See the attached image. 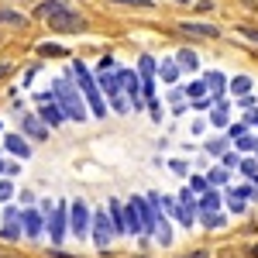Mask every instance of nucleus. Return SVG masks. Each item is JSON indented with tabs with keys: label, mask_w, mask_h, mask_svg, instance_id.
I'll list each match as a JSON object with an SVG mask.
<instances>
[{
	"label": "nucleus",
	"mask_w": 258,
	"mask_h": 258,
	"mask_svg": "<svg viewBox=\"0 0 258 258\" xmlns=\"http://www.w3.org/2000/svg\"><path fill=\"white\" fill-rule=\"evenodd\" d=\"M35 14H38L52 31H66V35H80V31H86V21H83L73 7H62V4H52V0L38 4Z\"/></svg>",
	"instance_id": "1"
},
{
	"label": "nucleus",
	"mask_w": 258,
	"mask_h": 258,
	"mask_svg": "<svg viewBox=\"0 0 258 258\" xmlns=\"http://www.w3.org/2000/svg\"><path fill=\"white\" fill-rule=\"evenodd\" d=\"M73 83H76V90H80L83 103H90L93 117H107V103H103V93H100L97 76L90 73V66H86V62L73 59Z\"/></svg>",
	"instance_id": "2"
},
{
	"label": "nucleus",
	"mask_w": 258,
	"mask_h": 258,
	"mask_svg": "<svg viewBox=\"0 0 258 258\" xmlns=\"http://www.w3.org/2000/svg\"><path fill=\"white\" fill-rule=\"evenodd\" d=\"M52 100H55V107L62 110V117L66 120H83L86 117V107H83V97L80 90H76V83L69 80V76H59V80H52Z\"/></svg>",
	"instance_id": "3"
},
{
	"label": "nucleus",
	"mask_w": 258,
	"mask_h": 258,
	"mask_svg": "<svg viewBox=\"0 0 258 258\" xmlns=\"http://www.w3.org/2000/svg\"><path fill=\"white\" fill-rule=\"evenodd\" d=\"M45 234L52 238V248H59L62 241H66V234H69V203L66 200L55 203L52 214L45 217Z\"/></svg>",
	"instance_id": "4"
},
{
	"label": "nucleus",
	"mask_w": 258,
	"mask_h": 258,
	"mask_svg": "<svg viewBox=\"0 0 258 258\" xmlns=\"http://www.w3.org/2000/svg\"><path fill=\"white\" fill-rule=\"evenodd\" d=\"M97 86H100V93L110 100V110L114 114H127L131 107H127V97H124V90H120V83H117V73L110 69V73H100L97 76Z\"/></svg>",
	"instance_id": "5"
},
{
	"label": "nucleus",
	"mask_w": 258,
	"mask_h": 258,
	"mask_svg": "<svg viewBox=\"0 0 258 258\" xmlns=\"http://www.w3.org/2000/svg\"><path fill=\"white\" fill-rule=\"evenodd\" d=\"M90 238L97 248H107L110 238H114V227L107 220V210H90Z\"/></svg>",
	"instance_id": "6"
},
{
	"label": "nucleus",
	"mask_w": 258,
	"mask_h": 258,
	"mask_svg": "<svg viewBox=\"0 0 258 258\" xmlns=\"http://www.w3.org/2000/svg\"><path fill=\"white\" fill-rule=\"evenodd\" d=\"M21 231H24L28 241H41V234H45V214L38 207H24L21 210Z\"/></svg>",
	"instance_id": "7"
},
{
	"label": "nucleus",
	"mask_w": 258,
	"mask_h": 258,
	"mask_svg": "<svg viewBox=\"0 0 258 258\" xmlns=\"http://www.w3.org/2000/svg\"><path fill=\"white\" fill-rule=\"evenodd\" d=\"M69 231L80 241L90 234V207H86L83 200H73V203H69Z\"/></svg>",
	"instance_id": "8"
},
{
	"label": "nucleus",
	"mask_w": 258,
	"mask_h": 258,
	"mask_svg": "<svg viewBox=\"0 0 258 258\" xmlns=\"http://www.w3.org/2000/svg\"><path fill=\"white\" fill-rule=\"evenodd\" d=\"M4 152L14 155V159H21V162H28L31 159V141L24 138L21 131H7V135H4Z\"/></svg>",
	"instance_id": "9"
},
{
	"label": "nucleus",
	"mask_w": 258,
	"mask_h": 258,
	"mask_svg": "<svg viewBox=\"0 0 258 258\" xmlns=\"http://www.w3.org/2000/svg\"><path fill=\"white\" fill-rule=\"evenodd\" d=\"M21 135L28 141H45L48 138V127L41 124L38 114H21Z\"/></svg>",
	"instance_id": "10"
},
{
	"label": "nucleus",
	"mask_w": 258,
	"mask_h": 258,
	"mask_svg": "<svg viewBox=\"0 0 258 258\" xmlns=\"http://www.w3.org/2000/svg\"><path fill=\"white\" fill-rule=\"evenodd\" d=\"M38 117H41V124H45V127H48V131H52V127H59L62 120V110L59 107H55V100H52V103H48V100H41L38 103Z\"/></svg>",
	"instance_id": "11"
},
{
	"label": "nucleus",
	"mask_w": 258,
	"mask_h": 258,
	"mask_svg": "<svg viewBox=\"0 0 258 258\" xmlns=\"http://www.w3.org/2000/svg\"><path fill=\"white\" fill-rule=\"evenodd\" d=\"M179 28H182L186 35H197V38H217L220 35L217 24H203V21H182Z\"/></svg>",
	"instance_id": "12"
},
{
	"label": "nucleus",
	"mask_w": 258,
	"mask_h": 258,
	"mask_svg": "<svg viewBox=\"0 0 258 258\" xmlns=\"http://www.w3.org/2000/svg\"><path fill=\"white\" fill-rule=\"evenodd\" d=\"M107 220H110L114 234H127V224H124V203H120V200H110V203H107Z\"/></svg>",
	"instance_id": "13"
},
{
	"label": "nucleus",
	"mask_w": 258,
	"mask_h": 258,
	"mask_svg": "<svg viewBox=\"0 0 258 258\" xmlns=\"http://www.w3.org/2000/svg\"><path fill=\"white\" fill-rule=\"evenodd\" d=\"M162 210H169L172 217L179 220V224H186V227H193V214L179 203V200H172V197H162Z\"/></svg>",
	"instance_id": "14"
},
{
	"label": "nucleus",
	"mask_w": 258,
	"mask_h": 258,
	"mask_svg": "<svg viewBox=\"0 0 258 258\" xmlns=\"http://www.w3.org/2000/svg\"><path fill=\"white\" fill-rule=\"evenodd\" d=\"M35 52H38L41 59H66V55H69V52L62 48L59 41H41V45L35 48Z\"/></svg>",
	"instance_id": "15"
},
{
	"label": "nucleus",
	"mask_w": 258,
	"mask_h": 258,
	"mask_svg": "<svg viewBox=\"0 0 258 258\" xmlns=\"http://www.w3.org/2000/svg\"><path fill=\"white\" fill-rule=\"evenodd\" d=\"M220 207V197L214 189H207V193H200V203H197V214H210V210H217Z\"/></svg>",
	"instance_id": "16"
},
{
	"label": "nucleus",
	"mask_w": 258,
	"mask_h": 258,
	"mask_svg": "<svg viewBox=\"0 0 258 258\" xmlns=\"http://www.w3.org/2000/svg\"><path fill=\"white\" fill-rule=\"evenodd\" d=\"M176 66H179V69H189V73H193V69H197V66H200L197 52H193V48H182V52H179V55H176Z\"/></svg>",
	"instance_id": "17"
},
{
	"label": "nucleus",
	"mask_w": 258,
	"mask_h": 258,
	"mask_svg": "<svg viewBox=\"0 0 258 258\" xmlns=\"http://www.w3.org/2000/svg\"><path fill=\"white\" fill-rule=\"evenodd\" d=\"M159 76H162V83H179V66L172 59H165L159 66Z\"/></svg>",
	"instance_id": "18"
},
{
	"label": "nucleus",
	"mask_w": 258,
	"mask_h": 258,
	"mask_svg": "<svg viewBox=\"0 0 258 258\" xmlns=\"http://www.w3.org/2000/svg\"><path fill=\"white\" fill-rule=\"evenodd\" d=\"M203 86L207 90H214L220 100V93H224V86H227V80H224V73H207V80H203Z\"/></svg>",
	"instance_id": "19"
},
{
	"label": "nucleus",
	"mask_w": 258,
	"mask_h": 258,
	"mask_svg": "<svg viewBox=\"0 0 258 258\" xmlns=\"http://www.w3.org/2000/svg\"><path fill=\"white\" fill-rule=\"evenodd\" d=\"M24 238V231H21V224H0V241H21Z\"/></svg>",
	"instance_id": "20"
},
{
	"label": "nucleus",
	"mask_w": 258,
	"mask_h": 258,
	"mask_svg": "<svg viewBox=\"0 0 258 258\" xmlns=\"http://www.w3.org/2000/svg\"><path fill=\"white\" fill-rule=\"evenodd\" d=\"M14 193H18V186H14V179L0 176V203H11V200H14Z\"/></svg>",
	"instance_id": "21"
},
{
	"label": "nucleus",
	"mask_w": 258,
	"mask_h": 258,
	"mask_svg": "<svg viewBox=\"0 0 258 258\" xmlns=\"http://www.w3.org/2000/svg\"><path fill=\"white\" fill-rule=\"evenodd\" d=\"M0 224H21V210L18 207H0Z\"/></svg>",
	"instance_id": "22"
},
{
	"label": "nucleus",
	"mask_w": 258,
	"mask_h": 258,
	"mask_svg": "<svg viewBox=\"0 0 258 258\" xmlns=\"http://www.w3.org/2000/svg\"><path fill=\"white\" fill-rule=\"evenodd\" d=\"M231 90H234L238 97H248V93H251V80H248V76H238V80L231 83Z\"/></svg>",
	"instance_id": "23"
},
{
	"label": "nucleus",
	"mask_w": 258,
	"mask_h": 258,
	"mask_svg": "<svg viewBox=\"0 0 258 258\" xmlns=\"http://www.w3.org/2000/svg\"><path fill=\"white\" fill-rule=\"evenodd\" d=\"M210 120H214L217 127H224V124H227V103H224V100H217V110L210 114Z\"/></svg>",
	"instance_id": "24"
},
{
	"label": "nucleus",
	"mask_w": 258,
	"mask_h": 258,
	"mask_svg": "<svg viewBox=\"0 0 258 258\" xmlns=\"http://www.w3.org/2000/svg\"><path fill=\"white\" fill-rule=\"evenodd\" d=\"M186 189H189V193H207V189H210V182H207L203 176H189V186H186Z\"/></svg>",
	"instance_id": "25"
},
{
	"label": "nucleus",
	"mask_w": 258,
	"mask_h": 258,
	"mask_svg": "<svg viewBox=\"0 0 258 258\" xmlns=\"http://www.w3.org/2000/svg\"><path fill=\"white\" fill-rule=\"evenodd\" d=\"M179 203H182V207L197 217V200H193V193H189V189H182V193H179Z\"/></svg>",
	"instance_id": "26"
},
{
	"label": "nucleus",
	"mask_w": 258,
	"mask_h": 258,
	"mask_svg": "<svg viewBox=\"0 0 258 258\" xmlns=\"http://www.w3.org/2000/svg\"><path fill=\"white\" fill-rule=\"evenodd\" d=\"M203 179H207L210 186H224V182H227V172H224V169H214L210 176H203Z\"/></svg>",
	"instance_id": "27"
},
{
	"label": "nucleus",
	"mask_w": 258,
	"mask_h": 258,
	"mask_svg": "<svg viewBox=\"0 0 258 258\" xmlns=\"http://www.w3.org/2000/svg\"><path fill=\"white\" fill-rule=\"evenodd\" d=\"M224 224V217H220L217 210H210V214H203V227H220Z\"/></svg>",
	"instance_id": "28"
},
{
	"label": "nucleus",
	"mask_w": 258,
	"mask_h": 258,
	"mask_svg": "<svg viewBox=\"0 0 258 258\" xmlns=\"http://www.w3.org/2000/svg\"><path fill=\"white\" fill-rule=\"evenodd\" d=\"M234 141H238V148H241V152H251V148H258V141L251 138V135H241V138H234Z\"/></svg>",
	"instance_id": "29"
},
{
	"label": "nucleus",
	"mask_w": 258,
	"mask_h": 258,
	"mask_svg": "<svg viewBox=\"0 0 258 258\" xmlns=\"http://www.w3.org/2000/svg\"><path fill=\"white\" fill-rule=\"evenodd\" d=\"M169 169H172L176 176H189V165H186L182 159H172V162H169Z\"/></svg>",
	"instance_id": "30"
},
{
	"label": "nucleus",
	"mask_w": 258,
	"mask_h": 258,
	"mask_svg": "<svg viewBox=\"0 0 258 258\" xmlns=\"http://www.w3.org/2000/svg\"><path fill=\"white\" fill-rule=\"evenodd\" d=\"M110 4H120V7H152V0H110Z\"/></svg>",
	"instance_id": "31"
},
{
	"label": "nucleus",
	"mask_w": 258,
	"mask_h": 258,
	"mask_svg": "<svg viewBox=\"0 0 258 258\" xmlns=\"http://www.w3.org/2000/svg\"><path fill=\"white\" fill-rule=\"evenodd\" d=\"M241 172H244V176H258V165L251 159H241Z\"/></svg>",
	"instance_id": "32"
},
{
	"label": "nucleus",
	"mask_w": 258,
	"mask_h": 258,
	"mask_svg": "<svg viewBox=\"0 0 258 258\" xmlns=\"http://www.w3.org/2000/svg\"><path fill=\"white\" fill-rule=\"evenodd\" d=\"M231 210H234V214H241V210H244V197L231 193Z\"/></svg>",
	"instance_id": "33"
},
{
	"label": "nucleus",
	"mask_w": 258,
	"mask_h": 258,
	"mask_svg": "<svg viewBox=\"0 0 258 258\" xmlns=\"http://www.w3.org/2000/svg\"><path fill=\"white\" fill-rule=\"evenodd\" d=\"M203 90H207V86H203V83H189V90H186V93H189V97H203Z\"/></svg>",
	"instance_id": "34"
},
{
	"label": "nucleus",
	"mask_w": 258,
	"mask_h": 258,
	"mask_svg": "<svg viewBox=\"0 0 258 258\" xmlns=\"http://www.w3.org/2000/svg\"><path fill=\"white\" fill-rule=\"evenodd\" d=\"M238 31H241V35H244L248 41H258V28H244V24H241Z\"/></svg>",
	"instance_id": "35"
},
{
	"label": "nucleus",
	"mask_w": 258,
	"mask_h": 258,
	"mask_svg": "<svg viewBox=\"0 0 258 258\" xmlns=\"http://www.w3.org/2000/svg\"><path fill=\"white\" fill-rule=\"evenodd\" d=\"M224 148H227V141H210V145H207L210 155H217V152H224Z\"/></svg>",
	"instance_id": "36"
},
{
	"label": "nucleus",
	"mask_w": 258,
	"mask_h": 258,
	"mask_svg": "<svg viewBox=\"0 0 258 258\" xmlns=\"http://www.w3.org/2000/svg\"><path fill=\"white\" fill-rule=\"evenodd\" d=\"M110 69H114V59H110V55H107V59H100V73H110Z\"/></svg>",
	"instance_id": "37"
},
{
	"label": "nucleus",
	"mask_w": 258,
	"mask_h": 258,
	"mask_svg": "<svg viewBox=\"0 0 258 258\" xmlns=\"http://www.w3.org/2000/svg\"><path fill=\"white\" fill-rule=\"evenodd\" d=\"M210 103H214V100H207V97H200L197 103H193V107H197V110H207V107H210Z\"/></svg>",
	"instance_id": "38"
},
{
	"label": "nucleus",
	"mask_w": 258,
	"mask_h": 258,
	"mask_svg": "<svg viewBox=\"0 0 258 258\" xmlns=\"http://www.w3.org/2000/svg\"><path fill=\"white\" fill-rule=\"evenodd\" d=\"M7 73H11V62H0V80H4Z\"/></svg>",
	"instance_id": "39"
},
{
	"label": "nucleus",
	"mask_w": 258,
	"mask_h": 258,
	"mask_svg": "<svg viewBox=\"0 0 258 258\" xmlns=\"http://www.w3.org/2000/svg\"><path fill=\"white\" fill-rule=\"evenodd\" d=\"M52 258H76V255H66V251H59V248H52Z\"/></svg>",
	"instance_id": "40"
},
{
	"label": "nucleus",
	"mask_w": 258,
	"mask_h": 258,
	"mask_svg": "<svg viewBox=\"0 0 258 258\" xmlns=\"http://www.w3.org/2000/svg\"><path fill=\"white\" fill-rule=\"evenodd\" d=\"M186 258H207V251H193V255H186Z\"/></svg>",
	"instance_id": "41"
},
{
	"label": "nucleus",
	"mask_w": 258,
	"mask_h": 258,
	"mask_svg": "<svg viewBox=\"0 0 258 258\" xmlns=\"http://www.w3.org/2000/svg\"><path fill=\"white\" fill-rule=\"evenodd\" d=\"M4 165H7V162H4V159H0V176H4Z\"/></svg>",
	"instance_id": "42"
},
{
	"label": "nucleus",
	"mask_w": 258,
	"mask_h": 258,
	"mask_svg": "<svg viewBox=\"0 0 258 258\" xmlns=\"http://www.w3.org/2000/svg\"><path fill=\"white\" fill-rule=\"evenodd\" d=\"M251 255H255V258H258V244H255V248H251Z\"/></svg>",
	"instance_id": "43"
},
{
	"label": "nucleus",
	"mask_w": 258,
	"mask_h": 258,
	"mask_svg": "<svg viewBox=\"0 0 258 258\" xmlns=\"http://www.w3.org/2000/svg\"><path fill=\"white\" fill-rule=\"evenodd\" d=\"M18 4H31V0H18Z\"/></svg>",
	"instance_id": "44"
},
{
	"label": "nucleus",
	"mask_w": 258,
	"mask_h": 258,
	"mask_svg": "<svg viewBox=\"0 0 258 258\" xmlns=\"http://www.w3.org/2000/svg\"><path fill=\"white\" fill-rule=\"evenodd\" d=\"M135 258H148V255H135Z\"/></svg>",
	"instance_id": "45"
},
{
	"label": "nucleus",
	"mask_w": 258,
	"mask_h": 258,
	"mask_svg": "<svg viewBox=\"0 0 258 258\" xmlns=\"http://www.w3.org/2000/svg\"><path fill=\"white\" fill-rule=\"evenodd\" d=\"M179 4H189V0H179Z\"/></svg>",
	"instance_id": "46"
},
{
	"label": "nucleus",
	"mask_w": 258,
	"mask_h": 258,
	"mask_svg": "<svg viewBox=\"0 0 258 258\" xmlns=\"http://www.w3.org/2000/svg\"><path fill=\"white\" fill-rule=\"evenodd\" d=\"M0 131H4V124H0Z\"/></svg>",
	"instance_id": "47"
},
{
	"label": "nucleus",
	"mask_w": 258,
	"mask_h": 258,
	"mask_svg": "<svg viewBox=\"0 0 258 258\" xmlns=\"http://www.w3.org/2000/svg\"><path fill=\"white\" fill-rule=\"evenodd\" d=\"M255 179H258V176H255Z\"/></svg>",
	"instance_id": "48"
}]
</instances>
